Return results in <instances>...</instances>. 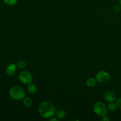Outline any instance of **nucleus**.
Wrapping results in <instances>:
<instances>
[{
  "mask_svg": "<svg viewBox=\"0 0 121 121\" xmlns=\"http://www.w3.org/2000/svg\"><path fill=\"white\" fill-rule=\"evenodd\" d=\"M39 112L40 115L44 118H49L54 116L56 112L55 106L48 101L41 103L39 106Z\"/></svg>",
  "mask_w": 121,
  "mask_h": 121,
  "instance_id": "obj_1",
  "label": "nucleus"
},
{
  "mask_svg": "<svg viewBox=\"0 0 121 121\" xmlns=\"http://www.w3.org/2000/svg\"><path fill=\"white\" fill-rule=\"evenodd\" d=\"M9 96L15 100H23L26 96V92L24 89L20 86H14L9 91Z\"/></svg>",
  "mask_w": 121,
  "mask_h": 121,
  "instance_id": "obj_2",
  "label": "nucleus"
},
{
  "mask_svg": "<svg viewBox=\"0 0 121 121\" xmlns=\"http://www.w3.org/2000/svg\"><path fill=\"white\" fill-rule=\"evenodd\" d=\"M93 111L97 115L102 117L107 114L108 107L104 103L97 102L93 106Z\"/></svg>",
  "mask_w": 121,
  "mask_h": 121,
  "instance_id": "obj_3",
  "label": "nucleus"
},
{
  "mask_svg": "<svg viewBox=\"0 0 121 121\" xmlns=\"http://www.w3.org/2000/svg\"><path fill=\"white\" fill-rule=\"evenodd\" d=\"M18 79L21 83L24 85H29L33 82V76L27 71H22L19 74Z\"/></svg>",
  "mask_w": 121,
  "mask_h": 121,
  "instance_id": "obj_4",
  "label": "nucleus"
},
{
  "mask_svg": "<svg viewBox=\"0 0 121 121\" xmlns=\"http://www.w3.org/2000/svg\"><path fill=\"white\" fill-rule=\"evenodd\" d=\"M110 79V75L106 71H100L96 75V79L100 83H106Z\"/></svg>",
  "mask_w": 121,
  "mask_h": 121,
  "instance_id": "obj_5",
  "label": "nucleus"
},
{
  "mask_svg": "<svg viewBox=\"0 0 121 121\" xmlns=\"http://www.w3.org/2000/svg\"><path fill=\"white\" fill-rule=\"evenodd\" d=\"M104 98H105V100L108 102H115L116 100L117 96L114 92L109 91L105 92V95H104Z\"/></svg>",
  "mask_w": 121,
  "mask_h": 121,
  "instance_id": "obj_6",
  "label": "nucleus"
},
{
  "mask_svg": "<svg viewBox=\"0 0 121 121\" xmlns=\"http://www.w3.org/2000/svg\"><path fill=\"white\" fill-rule=\"evenodd\" d=\"M16 71V65L14 63H10L8 65L6 69V74L8 76H12Z\"/></svg>",
  "mask_w": 121,
  "mask_h": 121,
  "instance_id": "obj_7",
  "label": "nucleus"
},
{
  "mask_svg": "<svg viewBox=\"0 0 121 121\" xmlns=\"http://www.w3.org/2000/svg\"><path fill=\"white\" fill-rule=\"evenodd\" d=\"M56 117L58 119H63V118H65L66 117V112L64 110L60 109L56 112Z\"/></svg>",
  "mask_w": 121,
  "mask_h": 121,
  "instance_id": "obj_8",
  "label": "nucleus"
},
{
  "mask_svg": "<svg viewBox=\"0 0 121 121\" xmlns=\"http://www.w3.org/2000/svg\"><path fill=\"white\" fill-rule=\"evenodd\" d=\"M23 104L26 107H30L33 105V100L29 97H25L23 99Z\"/></svg>",
  "mask_w": 121,
  "mask_h": 121,
  "instance_id": "obj_9",
  "label": "nucleus"
},
{
  "mask_svg": "<svg viewBox=\"0 0 121 121\" xmlns=\"http://www.w3.org/2000/svg\"><path fill=\"white\" fill-rule=\"evenodd\" d=\"M96 79L93 78H90L86 81V84L89 87H93L96 84Z\"/></svg>",
  "mask_w": 121,
  "mask_h": 121,
  "instance_id": "obj_10",
  "label": "nucleus"
},
{
  "mask_svg": "<svg viewBox=\"0 0 121 121\" xmlns=\"http://www.w3.org/2000/svg\"><path fill=\"white\" fill-rule=\"evenodd\" d=\"M28 92H29L30 94H34L37 91V87L33 83H30L28 85V88H27Z\"/></svg>",
  "mask_w": 121,
  "mask_h": 121,
  "instance_id": "obj_11",
  "label": "nucleus"
},
{
  "mask_svg": "<svg viewBox=\"0 0 121 121\" xmlns=\"http://www.w3.org/2000/svg\"><path fill=\"white\" fill-rule=\"evenodd\" d=\"M118 108V105H117V102H109L108 105V109L111 111H115Z\"/></svg>",
  "mask_w": 121,
  "mask_h": 121,
  "instance_id": "obj_12",
  "label": "nucleus"
},
{
  "mask_svg": "<svg viewBox=\"0 0 121 121\" xmlns=\"http://www.w3.org/2000/svg\"><path fill=\"white\" fill-rule=\"evenodd\" d=\"M18 0H4V2L5 4L9 6H13L16 4Z\"/></svg>",
  "mask_w": 121,
  "mask_h": 121,
  "instance_id": "obj_13",
  "label": "nucleus"
},
{
  "mask_svg": "<svg viewBox=\"0 0 121 121\" xmlns=\"http://www.w3.org/2000/svg\"><path fill=\"white\" fill-rule=\"evenodd\" d=\"M26 66V63L23 60H20L18 62L17 65V66L20 69H22L24 68Z\"/></svg>",
  "mask_w": 121,
  "mask_h": 121,
  "instance_id": "obj_14",
  "label": "nucleus"
},
{
  "mask_svg": "<svg viewBox=\"0 0 121 121\" xmlns=\"http://www.w3.org/2000/svg\"><path fill=\"white\" fill-rule=\"evenodd\" d=\"M116 102H117V105H118V108H119V109L121 110V98H119V99L117 100Z\"/></svg>",
  "mask_w": 121,
  "mask_h": 121,
  "instance_id": "obj_15",
  "label": "nucleus"
},
{
  "mask_svg": "<svg viewBox=\"0 0 121 121\" xmlns=\"http://www.w3.org/2000/svg\"><path fill=\"white\" fill-rule=\"evenodd\" d=\"M102 121H110V119L106 115H104L102 117Z\"/></svg>",
  "mask_w": 121,
  "mask_h": 121,
  "instance_id": "obj_16",
  "label": "nucleus"
},
{
  "mask_svg": "<svg viewBox=\"0 0 121 121\" xmlns=\"http://www.w3.org/2000/svg\"><path fill=\"white\" fill-rule=\"evenodd\" d=\"M121 7L120 5H116L115 7H114V10L116 12H119V11L121 10Z\"/></svg>",
  "mask_w": 121,
  "mask_h": 121,
  "instance_id": "obj_17",
  "label": "nucleus"
},
{
  "mask_svg": "<svg viewBox=\"0 0 121 121\" xmlns=\"http://www.w3.org/2000/svg\"><path fill=\"white\" fill-rule=\"evenodd\" d=\"M59 121V119H56V118H53V119H50V121Z\"/></svg>",
  "mask_w": 121,
  "mask_h": 121,
  "instance_id": "obj_18",
  "label": "nucleus"
},
{
  "mask_svg": "<svg viewBox=\"0 0 121 121\" xmlns=\"http://www.w3.org/2000/svg\"><path fill=\"white\" fill-rule=\"evenodd\" d=\"M119 5H120L121 7V0H119Z\"/></svg>",
  "mask_w": 121,
  "mask_h": 121,
  "instance_id": "obj_19",
  "label": "nucleus"
}]
</instances>
